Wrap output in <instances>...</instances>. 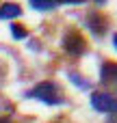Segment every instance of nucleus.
Listing matches in <instances>:
<instances>
[{"label":"nucleus","mask_w":117,"mask_h":123,"mask_svg":"<svg viewBox=\"0 0 117 123\" xmlns=\"http://www.w3.org/2000/svg\"><path fill=\"white\" fill-rule=\"evenodd\" d=\"M106 123H117V115H113V117H111V119H109Z\"/></svg>","instance_id":"12"},{"label":"nucleus","mask_w":117,"mask_h":123,"mask_svg":"<svg viewBox=\"0 0 117 123\" xmlns=\"http://www.w3.org/2000/svg\"><path fill=\"white\" fill-rule=\"evenodd\" d=\"M11 35H13L15 39H26V37H28V30H26L24 26H20V24H11Z\"/></svg>","instance_id":"8"},{"label":"nucleus","mask_w":117,"mask_h":123,"mask_svg":"<svg viewBox=\"0 0 117 123\" xmlns=\"http://www.w3.org/2000/svg\"><path fill=\"white\" fill-rule=\"evenodd\" d=\"M20 15H22V9L15 2H4L0 6V19H13V17H20Z\"/></svg>","instance_id":"6"},{"label":"nucleus","mask_w":117,"mask_h":123,"mask_svg":"<svg viewBox=\"0 0 117 123\" xmlns=\"http://www.w3.org/2000/svg\"><path fill=\"white\" fill-rule=\"evenodd\" d=\"M56 4H80V2H85V0H54Z\"/></svg>","instance_id":"10"},{"label":"nucleus","mask_w":117,"mask_h":123,"mask_svg":"<svg viewBox=\"0 0 117 123\" xmlns=\"http://www.w3.org/2000/svg\"><path fill=\"white\" fill-rule=\"evenodd\" d=\"M63 50L67 54H72V56H83L87 52V41L78 30H69L63 37Z\"/></svg>","instance_id":"2"},{"label":"nucleus","mask_w":117,"mask_h":123,"mask_svg":"<svg viewBox=\"0 0 117 123\" xmlns=\"http://www.w3.org/2000/svg\"><path fill=\"white\" fill-rule=\"evenodd\" d=\"M26 97L30 99H39L43 102L46 106H59L63 104V93H61V86L52 80H46V82H39L33 91L26 93Z\"/></svg>","instance_id":"1"},{"label":"nucleus","mask_w":117,"mask_h":123,"mask_svg":"<svg viewBox=\"0 0 117 123\" xmlns=\"http://www.w3.org/2000/svg\"><path fill=\"white\" fill-rule=\"evenodd\" d=\"M0 123H13L11 117H0Z\"/></svg>","instance_id":"11"},{"label":"nucleus","mask_w":117,"mask_h":123,"mask_svg":"<svg viewBox=\"0 0 117 123\" xmlns=\"http://www.w3.org/2000/svg\"><path fill=\"white\" fill-rule=\"evenodd\" d=\"M87 26H89V30H91L96 37H102V35L109 30V19H106L102 13L91 11V13H87Z\"/></svg>","instance_id":"5"},{"label":"nucleus","mask_w":117,"mask_h":123,"mask_svg":"<svg viewBox=\"0 0 117 123\" xmlns=\"http://www.w3.org/2000/svg\"><path fill=\"white\" fill-rule=\"evenodd\" d=\"M91 106L98 110V112H111L117 115V97L109 95V93H91Z\"/></svg>","instance_id":"4"},{"label":"nucleus","mask_w":117,"mask_h":123,"mask_svg":"<svg viewBox=\"0 0 117 123\" xmlns=\"http://www.w3.org/2000/svg\"><path fill=\"white\" fill-rule=\"evenodd\" d=\"M96 2H98V4H102V2H104V0H96Z\"/></svg>","instance_id":"14"},{"label":"nucleus","mask_w":117,"mask_h":123,"mask_svg":"<svg viewBox=\"0 0 117 123\" xmlns=\"http://www.w3.org/2000/svg\"><path fill=\"white\" fill-rule=\"evenodd\" d=\"M100 82L104 89H109V95L117 97V63L106 61L100 71Z\"/></svg>","instance_id":"3"},{"label":"nucleus","mask_w":117,"mask_h":123,"mask_svg":"<svg viewBox=\"0 0 117 123\" xmlns=\"http://www.w3.org/2000/svg\"><path fill=\"white\" fill-rule=\"evenodd\" d=\"M30 6L37 9V11H50V9L56 6V2L54 0H30Z\"/></svg>","instance_id":"7"},{"label":"nucleus","mask_w":117,"mask_h":123,"mask_svg":"<svg viewBox=\"0 0 117 123\" xmlns=\"http://www.w3.org/2000/svg\"><path fill=\"white\" fill-rule=\"evenodd\" d=\"M113 45H115V50H117V35L113 37Z\"/></svg>","instance_id":"13"},{"label":"nucleus","mask_w":117,"mask_h":123,"mask_svg":"<svg viewBox=\"0 0 117 123\" xmlns=\"http://www.w3.org/2000/svg\"><path fill=\"white\" fill-rule=\"evenodd\" d=\"M69 78H72V82H74V84H78V86H85V89H89V86H91V84H89L85 78H80L78 74H69Z\"/></svg>","instance_id":"9"}]
</instances>
